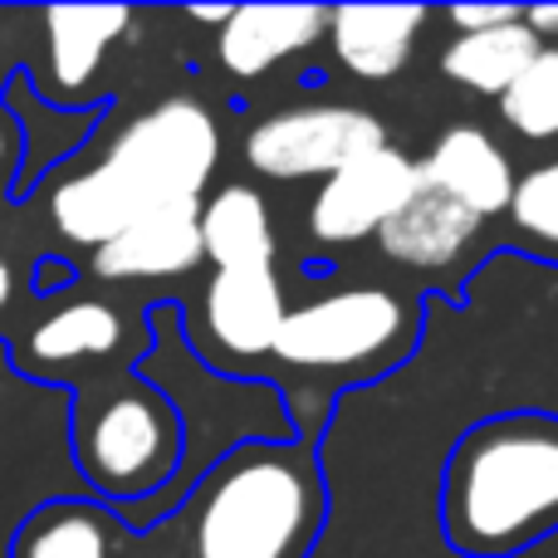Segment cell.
Instances as JSON below:
<instances>
[{
    "label": "cell",
    "instance_id": "cb8c5ba5",
    "mask_svg": "<svg viewBox=\"0 0 558 558\" xmlns=\"http://www.w3.org/2000/svg\"><path fill=\"white\" fill-rule=\"evenodd\" d=\"M39 275H45V279H39L35 289H54V284H64V279L74 275V270H69L64 260H45V265H39Z\"/></svg>",
    "mask_w": 558,
    "mask_h": 558
},
{
    "label": "cell",
    "instance_id": "7a4b0ae2",
    "mask_svg": "<svg viewBox=\"0 0 558 558\" xmlns=\"http://www.w3.org/2000/svg\"><path fill=\"white\" fill-rule=\"evenodd\" d=\"M558 524V422L500 416L456 446L446 534L465 554H514Z\"/></svg>",
    "mask_w": 558,
    "mask_h": 558
},
{
    "label": "cell",
    "instance_id": "6da1fadb",
    "mask_svg": "<svg viewBox=\"0 0 558 558\" xmlns=\"http://www.w3.org/2000/svg\"><path fill=\"white\" fill-rule=\"evenodd\" d=\"M324 510L314 446L241 441L133 534L128 558H308Z\"/></svg>",
    "mask_w": 558,
    "mask_h": 558
},
{
    "label": "cell",
    "instance_id": "603a6c76",
    "mask_svg": "<svg viewBox=\"0 0 558 558\" xmlns=\"http://www.w3.org/2000/svg\"><path fill=\"white\" fill-rule=\"evenodd\" d=\"M524 20L534 25V35H554L558 39V5H534V10H524Z\"/></svg>",
    "mask_w": 558,
    "mask_h": 558
},
{
    "label": "cell",
    "instance_id": "7c38bea8",
    "mask_svg": "<svg viewBox=\"0 0 558 558\" xmlns=\"http://www.w3.org/2000/svg\"><path fill=\"white\" fill-rule=\"evenodd\" d=\"M133 524L104 500H45L20 520L10 558H128Z\"/></svg>",
    "mask_w": 558,
    "mask_h": 558
},
{
    "label": "cell",
    "instance_id": "ffe728a7",
    "mask_svg": "<svg viewBox=\"0 0 558 558\" xmlns=\"http://www.w3.org/2000/svg\"><path fill=\"white\" fill-rule=\"evenodd\" d=\"M510 216L530 241L558 245V162H544V167H534V172L520 177Z\"/></svg>",
    "mask_w": 558,
    "mask_h": 558
},
{
    "label": "cell",
    "instance_id": "8fae6325",
    "mask_svg": "<svg viewBox=\"0 0 558 558\" xmlns=\"http://www.w3.org/2000/svg\"><path fill=\"white\" fill-rule=\"evenodd\" d=\"M206 265L202 245V202L157 206L137 216L118 241L98 245L88 255V270L108 284H133V279H177Z\"/></svg>",
    "mask_w": 558,
    "mask_h": 558
},
{
    "label": "cell",
    "instance_id": "9c48e42d",
    "mask_svg": "<svg viewBox=\"0 0 558 558\" xmlns=\"http://www.w3.org/2000/svg\"><path fill=\"white\" fill-rule=\"evenodd\" d=\"M422 186V162L397 153L392 143L348 162L318 186L308 206V235L318 245H357L377 235Z\"/></svg>",
    "mask_w": 558,
    "mask_h": 558
},
{
    "label": "cell",
    "instance_id": "2e32d148",
    "mask_svg": "<svg viewBox=\"0 0 558 558\" xmlns=\"http://www.w3.org/2000/svg\"><path fill=\"white\" fill-rule=\"evenodd\" d=\"M422 177L461 206H471L481 221L495 211H510L514 186H520L505 147L481 128H451L436 137L432 157L422 162Z\"/></svg>",
    "mask_w": 558,
    "mask_h": 558
},
{
    "label": "cell",
    "instance_id": "30bf717a",
    "mask_svg": "<svg viewBox=\"0 0 558 558\" xmlns=\"http://www.w3.org/2000/svg\"><path fill=\"white\" fill-rule=\"evenodd\" d=\"M39 25H45V78L35 84V94L54 108H74V113L78 108H104V104H88V88H94L108 49L133 25V10L54 5L39 15Z\"/></svg>",
    "mask_w": 558,
    "mask_h": 558
},
{
    "label": "cell",
    "instance_id": "52a82bcc",
    "mask_svg": "<svg viewBox=\"0 0 558 558\" xmlns=\"http://www.w3.org/2000/svg\"><path fill=\"white\" fill-rule=\"evenodd\" d=\"M289 318L284 284L275 265L265 270H211L196 299V318H186V343L196 357L221 373H245L251 363H270L279 328Z\"/></svg>",
    "mask_w": 558,
    "mask_h": 558
},
{
    "label": "cell",
    "instance_id": "e0dca14e",
    "mask_svg": "<svg viewBox=\"0 0 558 558\" xmlns=\"http://www.w3.org/2000/svg\"><path fill=\"white\" fill-rule=\"evenodd\" d=\"M202 245L211 270H265L275 265V221L255 186H221L202 202Z\"/></svg>",
    "mask_w": 558,
    "mask_h": 558
},
{
    "label": "cell",
    "instance_id": "4fadbf2b",
    "mask_svg": "<svg viewBox=\"0 0 558 558\" xmlns=\"http://www.w3.org/2000/svg\"><path fill=\"white\" fill-rule=\"evenodd\" d=\"M328 35L324 5H235L216 35V54L235 78H260Z\"/></svg>",
    "mask_w": 558,
    "mask_h": 558
},
{
    "label": "cell",
    "instance_id": "7402d4cb",
    "mask_svg": "<svg viewBox=\"0 0 558 558\" xmlns=\"http://www.w3.org/2000/svg\"><path fill=\"white\" fill-rule=\"evenodd\" d=\"M20 162H25V133H20V123L0 108V172L20 167Z\"/></svg>",
    "mask_w": 558,
    "mask_h": 558
},
{
    "label": "cell",
    "instance_id": "9a60e30c",
    "mask_svg": "<svg viewBox=\"0 0 558 558\" xmlns=\"http://www.w3.org/2000/svg\"><path fill=\"white\" fill-rule=\"evenodd\" d=\"M422 25V5H338L328 10V45L353 78L383 84V78L402 74Z\"/></svg>",
    "mask_w": 558,
    "mask_h": 558
},
{
    "label": "cell",
    "instance_id": "277c9868",
    "mask_svg": "<svg viewBox=\"0 0 558 558\" xmlns=\"http://www.w3.org/2000/svg\"><path fill=\"white\" fill-rule=\"evenodd\" d=\"M104 172L123 186L137 216L157 206L206 202V186L221 162V128L202 98H162L143 108L113 133V143L98 153Z\"/></svg>",
    "mask_w": 558,
    "mask_h": 558
},
{
    "label": "cell",
    "instance_id": "5b68a950",
    "mask_svg": "<svg viewBox=\"0 0 558 558\" xmlns=\"http://www.w3.org/2000/svg\"><path fill=\"white\" fill-rule=\"evenodd\" d=\"M416 333V308L397 289L357 284L328 289L289 308L275 343V363L308 377H357L392 367Z\"/></svg>",
    "mask_w": 558,
    "mask_h": 558
},
{
    "label": "cell",
    "instance_id": "3957f363",
    "mask_svg": "<svg viewBox=\"0 0 558 558\" xmlns=\"http://www.w3.org/2000/svg\"><path fill=\"white\" fill-rule=\"evenodd\" d=\"M69 446L88 490L113 510H137L172 490L186 461V422L177 402L133 367H108L74 387Z\"/></svg>",
    "mask_w": 558,
    "mask_h": 558
},
{
    "label": "cell",
    "instance_id": "5bb4252c",
    "mask_svg": "<svg viewBox=\"0 0 558 558\" xmlns=\"http://www.w3.org/2000/svg\"><path fill=\"white\" fill-rule=\"evenodd\" d=\"M475 231H481V216L422 177L412 202L377 231V245H383V255L397 265H412V270H446V265L461 260V251L475 241Z\"/></svg>",
    "mask_w": 558,
    "mask_h": 558
},
{
    "label": "cell",
    "instance_id": "44dd1931",
    "mask_svg": "<svg viewBox=\"0 0 558 558\" xmlns=\"http://www.w3.org/2000/svg\"><path fill=\"white\" fill-rule=\"evenodd\" d=\"M446 15H451V25L461 29V35H481V29H495V25L520 20L524 10H510V5H456V10H446Z\"/></svg>",
    "mask_w": 558,
    "mask_h": 558
},
{
    "label": "cell",
    "instance_id": "ba28073f",
    "mask_svg": "<svg viewBox=\"0 0 558 558\" xmlns=\"http://www.w3.org/2000/svg\"><path fill=\"white\" fill-rule=\"evenodd\" d=\"M153 348L157 328L153 318H128L123 308L104 304V299H74V304L54 308L25 333L15 363L25 373L45 377V383H88V377L108 373V367H133L123 348Z\"/></svg>",
    "mask_w": 558,
    "mask_h": 558
},
{
    "label": "cell",
    "instance_id": "8992f818",
    "mask_svg": "<svg viewBox=\"0 0 558 558\" xmlns=\"http://www.w3.org/2000/svg\"><path fill=\"white\" fill-rule=\"evenodd\" d=\"M387 147L377 113L353 104H299L260 118L245 137L251 172L270 182H304V177H333L348 162Z\"/></svg>",
    "mask_w": 558,
    "mask_h": 558
},
{
    "label": "cell",
    "instance_id": "d6986e66",
    "mask_svg": "<svg viewBox=\"0 0 558 558\" xmlns=\"http://www.w3.org/2000/svg\"><path fill=\"white\" fill-rule=\"evenodd\" d=\"M500 108L514 133L534 137V143L558 137V45L539 49V59L520 74V84L500 98Z\"/></svg>",
    "mask_w": 558,
    "mask_h": 558
},
{
    "label": "cell",
    "instance_id": "d4e9b609",
    "mask_svg": "<svg viewBox=\"0 0 558 558\" xmlns=\"http://www.w3.org/2000/svg\"><path fill=\"white\" fill-rule=\"evenodd\" d=\"M10 294H15V270H10L5 255H0V308L10 304Z\"/></svg>",
    "mask_w": 558,
    "mask_h": 558
},
{
    "label": "cell",
    "instance_id": "ac0fdd59",
    "mask_svg": "<svg viewBox=\"0 0 558 558\" xmlns=\"http://www.w3.org/2000/svg\"><path fill=\"white\" fill-rule=\"evenodd\" d=\"M544 39L534 35L530 20H510V25H495V29H481V35H456L441 54V69L446 78L456 84L475 88V94H510L520 84V74L539 59Z\"/></svg>",
    "mask_w": 558,
    "mask_h": 558
}]
</instances>
